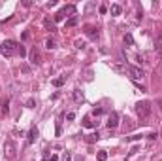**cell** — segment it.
Returning <instances> with one entry per match:
<instances>
[{
    "label": "cell",
    "mask_w": 162,
    "mask_h": 161,
    "mask_svg": "<svg viewBox=\"0 0 162 161\" xmlns=\"http://www.w3.org/2000/svg\"><path fill=\"white\" fill-rule=\"evenodd\" d=\"M15 152H17V150H15V144L8 138V140H6V144H4V154H6V157H8V159H13V157H15Z\"/></svg>",
    "instance_id": "3"
},
{
    "label": "cell",
    "mask_w": 162,
    "mask_h": 161,
    "mask_svg": "<svg viewBox=\"0 0 162 161\" xmlns=\"http://www.w3.org/2000/svg\"><path fill=\"white\" fill-rule=\"evenodd\" d=\"M76 47L77 49H83V47H85V42L83 40H76Z\"/></svg>",
    "instance_id": "23"
},
{
    "label": "cell",
    "mask_w": 162,
    "mask_h": 161,
    "mask_svg": "<svg viewBox=\"0 0 162 161\" xmlns=\"http://www.w3.org/2000/svg\"><path fill=\"white\" fill-rule=\"evenodd\" d=\"M17 49H19V44L15 40H4L0 44V53L6 57H13L17 55Z\"/></svg>",
    "instance_id": "1"
},
{
    "label": "cell",
    "mask_w": 162,
    "mask_h": 161,
    "mask_svg": "<svg viewBox=\"0 0 162 161\" xmlns=\"http://www.w3.org/2000/svg\"><path fill=\"white\" fill-rule=\"evenodd\" d=\"M158 104H160V110H162V101H160V102H158Z\"/></svg>",
    "instance_id": "31"
},
{
    "label": "cell",
    "mask_w": 162,
    "mask_h": 161,
    "mask_svg": "<svg viewBox=\"0 0 162 161\" xmlns=\"http://www.w3.org/2000/svg\"><path fill=\"white\" fill-rule=\"evenodd\" d=\"M62 161H72V156H70V152H64V154H62Z\"/></svg>",
    "instance_id": "24"
},
{
    "label": "cell",
    "mask_w": 162,
    "mask_h": 161,
    "mask_svg": "<svg viewBox=\"0 0 162 161\" xmlns=\"http://www.w3.org/2000/svg\"><path fill=\"white\" fill-rule=\"evenodd\" d=\"M125 44H128V46H132V44H134V38H132V34H125Z\"/></svg>",
    "instance_id": "18"
},
{
    "label": "cell",
    "mask_w": 162,
    "mask_h": 161,
    "mask_svg": "<svg viewBox=\"0 0 162 161\" xmlns=\"http://www.w3.org/2000/svg\"><path fill=\"white\" fill-rule=\"evenodd\" d=\"M66 14H76V6H64L60 12H57V14H55V21H62Z\"/></svg>",
    "instance_id": "4"
},
{
    "label": "cell",
    "mask_w": 162,
    "mask_h": 161,
    "mask_svg": "<svg viewBox=\"0 0 162 161\" xmlns=\"http://www.w3.org/2000/svg\"><path fill=\"white\" fill-rule=\"evenodd\" d=\"M92 114H94V116H102L104 110H102V108H94V110H92Z\"/></svg>",
    "instance_id": "28"
},
{
    "label": "cell",
    "mask_w": 162,
    "mask_h": 161,
    "mask_svg": "<svg viewBox=\"0 0 162 161\" xmlns=\"http://www.w3.org/2000/svg\"><path fill=\"white\" fill-rule=\"evenodd\" d=\"M109 14H111V15H119V14H121V6H119V4H111Z\"/></svg>",
    "instance_id": "13"
},
{
    "label": "cell",
    "mask_w": 162,
    "mask_h": 161,
    "mask_svg": "<svg viewBox=\"0 0 162 161\" xmlns=\"http://www.w3.org/2000/svg\"><path fill=\"white\" fill-rule=\"evenodd\" d=\"M45 47H47V49H55V47H57L53 38H47V40H45Z\"/></svg>",
    "instance_id": "14"
},
{
    "label": "cell",
    "mask_w": 162,
    "mask_h": 161,
    "mask_svg": "<svg viewBox=\"0 0 162 161\" xmlns=\"http://www.w3.org/2000/svg\"><path fill=\"white\" fill-rule=\"evenodd\" d=\"M98 138H100V135H98V133H94V135H90V137L87 138V142H94V140H98Z\"/></svg>",
    "instance_id": "20"
},
{
    "label": "cell",
    "mask_w": 162,
    "mask_h": 161,
    "mask_svg": "<svg viewBox=\"0 0 162 161\" xmlns=\"http://www.w3.org/2000/svg\"><path fill=\"white\" fill-rule=\"evenodd\" d=\"M38 138V129L36 127H30V133H28V138H27V144H34V140Z\"/></svg>",
    "instance_id": "9"
},
{
    "label": "cell",
    "mask_w": 162,
    "mask_h": 161,
    "mask_svg": "<svg viewBox=\"0 0 162 161\" xmlns=\"http://www.w3.org/2000/svg\"><path fill=\"white\" fill-rule=\"evenodd\" d=\"M141 135H132V137H126V140H140Z\"/></svg>",
    "instance_id": "26"
},
{
    "label": "cell",
    "mask_w": 162,
    "mask_h": 161,
    "mask_svg": "<svg viewBox=\"0 0 162 161\" xmlns=\"http://www.w3.org/2000/svg\"><path fill=\"white\" fill-rule=\"evenodd\" d=\"M66 120H68V121L76 120V114H74V112H68V114H66Z\"/></svg>",
    "instance_id": "25"
},
{
    "label": "cell",
    "mask_w": 162,
    "mask_h": 161,
    "mask_svg": "<svg viewBox=\"0 0 162 161\" xmlns=\"http://www.w3.org/2000/svg\"><path fill=\"white\" fill-rule=\"evenodd\" d=\"M96 157H98V161H106V159H108V152H106V150H100Z\"/></svg>",
    "instance_id": "16"
},
{
    "label": "cell",
    "mask_w": 162,
    "mask_h": 161,
    "mask_svg": "<svg viewBox=\"0 0 162 161\" xmlns=\"http://www.w3.org/2000/svg\"><path fill=\"white\" fill-rule=\"evenodd\" d=\"M74 25H77V17H76V15H74V17H70L66 21V27H74Z\"/></svg>",
    "instance_id": "17"
},
{
    "label": "cell",
    "mask_w": 162,
    "mask_h": 161,
    "mask_svg": "<svg viewBox=\"0 0 162 161\" xmlns=\"http://www.w3.org/2000/svg\"><path fill=\"white\" fill-rule=\"evenodd\" d=\"M8 110H9V106H8V99H6V101H2V112L8 114Z\"/></svg>",
    "instance_id": "22"
},
{
    "label": "cell",
    "mask_w": 162,
    "mask_h": 161,
    "mask_svg": "<svg viewBox=\"0 0 162 161\" xmlns=\"http://www.w3.org/2000/svg\"><path fill=\"white\" fill-rule=\"evenodd\" d=\"M83 127H87V129H90V127H94V123H92V121L89 120V118H85V120H83Z\"/></svg>",
    "instance_id": "19"
},
{
    "label": "cell",
    "mask_w": 162,
    "mask_h": 161,
    "mask_svg": "<svg viewBox=\"0 0 162 161\" xmlns=\"http://www.w3.org/2000/svg\"><path fill=\"white\" fill-rule=\"evenodd\" d=\"M57 159H59V157L55 156V154H51V157H49V161H57Z\"/></svg>",
    "instance_id": "30"
},
{
    "label": "cell",
    "mask_w": 162,
    "mask_h": 161,
    "mask_svg": "<svg viewBox=\"0 0 162 161\" xmlns=\"http://www.w3.org/2000/svg\"><path fill=\"white\" fill-rule=\"evenodd\" d=\"M147 138H149V140H157V138H158V133H151V135H147Z\"/></svg>",
    "instance_id": "27"
},
{
    "label": "cell",
    "mask_w": 162,
    "mask_h": 161,
    "mask_svg": "<svg viewBox=\"0 0 162 161\" xmlns=\"http://www.w3.org/2000/svg\"><path fill=\"white\" fill-rule=\"evenodd\" d=\"M106 125H108V129H117V125H119V114L117 112H111V114H109Z\"/></svg>",
    "instance_id": "6"
},
{
    "label": "cell",
    "mask_w": 162,
    "mask_h": 161,
    "mask_svg": "<svg viewBox=\"0 0 162 161\" xmlns=\"http://www.w3.org/2000/svg\"><path fill=\"white\" fill-rule=\"evenodd\" d=\"M17 55H21V57H25L27 55V49H25V47L21 46V44H19V49H17Z\"/></svg>",
    "instance_id": "21"
},
{
    "label": "cell",
    "mask_w": 162,
    "mask_h": 161,
    "mask_svg": "<svg viewBox=\"0 0 162 161\" xmlns=\"http://www.w3.org/2000/svg\"><path fill=\"white\" fill-rule=\"evenodd\" d=\"M85 34L89 38H92V40H96V38H98V28H94V27H90L89 25V27L85 28Z\"/></svg>",
    "instance_id": "8"
},
{
    "label": "cell",
    "mask_w": 162,
    "mask_h": 161,
    "mask_svg": "<svg viewBox=\"0 0 162 161\" xmlns=\"http://www.w3.org/2000/svg\"><path fill=\"white\" fill-rule=\"evenodd\" d=\"M30 61H32L34 64L40 63V53L36 51V47H34V49H30Z\"/></svg>",
    "instance_id": "11"
},
{
    "label": "cell",
    "mask_w": 162,
    "mask_h": 161,
    "mask_svg": "<svg viewBox=\"0 0 162 161\" xmlns=\"http://www.w3.org/2000/svg\"><path fill=\"white\" fill-rule=\"evenodd\" d=\"M51 83H53L55 87H60V85H64V83H66V74H62V76H59V78H55Z\"/></svg>",
    "instance_id": "10"
},
{
    "label": "cell",
    "mask_w": 162,
    "mask_h": 161,
    "mask_svg": "<svg viewBox=\"0 0 162 161\" xmlns=\"http://www.w3.org/2000/svg\"><path fill=\"white\" fill-rule=\"evenodd\" d=\"M27 106H28V108H34V99H30V101L27 102Z\"/></svg>",
    "instance_id": "29"
},
{
    "label": "cell",
    "mask_w": 162,
    "mask_h": 161,
    "mask_svg": "<svg viewBox=\"0 0 162 161\" xmlns=\"http://www.w3.org/2000/svg\"><path fill=\"white\" fill-rule=\"evenodd\" d=\"M74 101L76 102H83V93L76 89V91H74Z\"/></svg>",
    "instance_id": "15"
},
{
    "label": "cell",
    "mask_w": 162,
    "mask_h": 161,
    "mask_svg": "<svg viewBox=\"0 0 162 161\" xmlns=\"http://www.w3.org/2000/svg\"><path fill=\"white\" fill-rule=\"evenodd\" d=\"M155 51H157V55L162 59V32L155 38Z\"/></svg>",
    "instance_id": "7"
},
{
    "label": "cell",
    "mask_w": 162,
    "mask_h": 161,
    "mask_svg": "<svg viewBox=\"0 0 162 161\" xmlns=\"http://www.w3.org/2000/svg\"><path fill=\"white\" fill-rule=\"evenodd\" d=\"M136 114L140 116V118H149V114H151V102H147V101H141V102H138L136 104Z\"/></svg>",
    "instance_id": "2"
},
{
    "label": "cell",
    "mask_w": 162,
    "mask_h": 161,
    "mask_svg": "<svg viewBox=\"0 0 162 161\" xmlns=\"http://www.w3.org/2000/svg\"><path fill=\"white\" fill-rule=\"evenodd\" d=\"M126 70H128V74H130V78L132 80H141L143 78V70L140 68V66H126Z\"/></svg>",
    "instance_id": "5"
},
{
    "label": "cell",
    "mask_w": 162,
    "mask_h": 161,
    "mask_svg": "<svg viewBox=\"0 0 162 161\" xmlns=\"http://www.w3.org/2000/svg\"><path fill=\"white\" fill-rule=\"evenodd\" d=\"M44 25H45V28L49 32H55L57 30V27H55V21H49V19H44Z\"/></svg>",
    "instance_id": "12"
}]
</instances>
